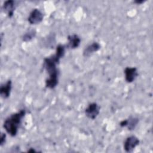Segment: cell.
Wrapping results in <instances>:
<instances>
[{
  "instance_id": "obj_14",
  "label": "cell",
  "mask_w": 153,
  "mask_h": 153,
  "mask_svg": "<svg viewBox=\"0 0 153 153\" xmlns=\"http://www.w3.org/2000/svg\"><path fill=\"white\" fill-rule=\"evenodd\" d=\"M6 140V135L4 133H2L1 135V140H0V145L2 146L4 143H5Z\"/></svg>"
},
{
  "instance_id": "obj_7",
  "label": "cell",
  "mask_w": 153,
  "mask_h": 153,
  "mask_svg": "<svg viewBox=\"0 0 153 153\" xmlns=\"http://www.w3.org/2000/svg\"><path fill=\"white\" fill-rule=\"evenodd\" d=\"M12 87V82L11 80L7 81L5 83L2 84L0 87V94L3 98H8L10 95Z\"/></svg>"
},
{
  "instance_id": "obj_15",
  "label": "cell",
  "mask_w": 153,
  "mask_h": 153,
  "mask_svg": "<svg viewBox=\"0 0 153 153\" xmlns=\"http://www.w3.org/2000/svg\"><path fill=\"white\" fill-rule=\"evenodd\" d=\"M143 2H144L143 1H134V2L137 4H140L143 3Z\"/></svg>"
},
{
  "instance_id": "obj_2",
  "label": "cell",
  "mask_w": 153,
  "mask_h": 153,
  "mask_svg": "<svg viewBox=\"0 0 153 153\" xmlns=\"http://www.w3.org/2000/svg\"><path fill=\"white\" fill-rule=\"evenodd\" d=\"M25 114V110L22 109L20 111L11 115L4 121L3 125L4 128L11 136H15L17 134L19 127Z\"/></svg>"
},
{
  "instance_id": "obj_5",
  "label": "cell",
  "mask_w": 153,
  "mask_h": 153,
  "mask_svg": "<svg viewBox=\"0 0 153 153\" xmlns=\"http://www.w3.org/2000/svg\"><path fill=\"white\" fill-rule=\"evenodd\" d=\"M42 19H43V14L37 8L33 9L30 12L27 18L28 22L31 25L38 24L42 22Z\"/></svg>"
},
{
  "instance_id": "obj_12",
  "label": "cell",
  "mask_w": 153,
  "mask_h": 153,
  "mask_svg": "<svg viewBox=\"0 0 153 153\" xmlns=\"http://www.w3.org/2000/svg\"><path fill=\"white\" fill-rule=\"evenodd\" d=\"M126 126L130 130H133L138 123V120L136 118H130L129 119L126 120Z\"/></svg>"
},
{
  "instance_id": "obj_11",
  "label": "cell",
  "mask_w": 153,
  "mask_h": 153,
  "mask_svg": "<svg viewBox=\"0 0 153 153\" xmlns=\"http://www.w3.org/2000/svg\"><path fill=\"white\" fill-rule=\"evenodd\" d=\"M36 35V32L34 30H28L27 32H26L23 37H22V39L23 41L25 42H27V41H30L31 39H32Z\"/></svg>"
},
{
  "instance_id": "obj_1",
  "label": "cell",
  "mask_w": 153,
  "mask_h": 153,
  "mask_svg": "<svg viewBox=\"0 0 153 153\" xmlns=\"http://www.w3.org/2000/svg\"><path fill=\"white\" fill-rule=\"evenodd\" d=\"M59 59L55 55L44 60V66L49 74V77L46 79L45 85L47 88H54L58 84V71L56 65L59 63Z\"/></svg>"
},
{
  "instance_id": "obj_13",
  "label": "cell",
  "mask_w": 153,
  "mask_h": 153,
  "mask_svg": "<svg viewBox=\"0 0 153 153\" xmlns=\"http://www.w3.org/2000/svg\"><path fill=\"white\" fill-rule=\"evenodd\" d=\"M65 53V47L64 45H58L56 48V54H54L59 59L62 58Z\"/></svg>"
},
{
  "instance_id": "obj_9",
  "label": "cell",
  "mask_w": 153,
  "mask_h": 153,
  "mask_svg": "<svg viewBox=\"0 0 153 153\" xmlns=\"http://www.w3.org/2000/svg\"><path fill=\"white\" fill-rule=\"evenodd\" d=\"M68 44L67 47L71 49H74L77 48L81 42V39L76 34L69 35L68 36Z\"/></svg>"
},
{
  "instance_id": "obj_3",
  "label": "cell",
  "mask_w": 153,
  "mask_h": 153,
  "mask_svg": "<svg viewBox=\"0 0 153 153\" xmlns=\"http://www.w3.org/2000/svg\"><path fill=\"white\" fill-rule=\"evenodd\" d=\"M100 112V107L96 103H91L86 108L85 114L90 119L94 120Z\"/></svg>"
},
{
  "instance_id": "obj_10",
  "label": "cell",
  "mask_w": 153,
  "mask_h": 153,
  "mask_svg": "<svg viewBox=\"0 0 153 153\" xmlns=\"http://www.w3.org/2000/svg\"><path fill=\"white\" fill-rule=\"evenodd\" d=\"M15 2L13 0H8L4 2L3 4V9L7 13L9 17H11L13 15L15 9Z\"/></svg>"
},
{
  "instance_id": "obj_6",
  "label": "cell",
  "mask_w": 153,
  "mask_h": 153,
  "mask_svg": "<svg viewBox=\"0 0 153 153\" xmlns=\"http://www.w3.org/2000/svg\"><path fill=\"white\" fill-rule=\"evenodd\" d=\"M125 79L127 82H132L138 75L137 69L134 67H127L124 69Z\"/></svg>"
},
{
  "instance_id": "obj_8",
  "label": "cell",
  "mask_w": 153,
  "mask_h": 153,
  "mask_svg": "<svg viewBox=\"0 0 153 153\" xmlns=\"http://www.w3.org/2000/svg\"><path fill=\"white\" fill-rule=\"evenodd\" d=\"M100 44L97 42H94L85 48L83 51V55L85 57H88L94 52L97 51L100 49Z\"/></svg>"
},
{
  "instance_id": "obj_4",
  "label": "cell",
  "mask_w": 153,
  "mask_h": 153,
  "mask_svg": "<svg viewBox=\"0 0 153 153\" xmlns=\"http://www.w3.org/2000/svg\"><path fill=\"white\" fill-rule=\"evenodd\" d=\"M139 144V139L134 136H131L127 137L125 140L124 143V149L126 152H131Z\"/></svg>"
}]
</instances>
